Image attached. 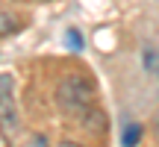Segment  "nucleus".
<instances>
[{
  "label": "nucleus",
  "instance_id": "nucleus-1",
  "mask_svg": "<svg viewBox=\"0 0 159 147\" xmlns=\"http://www.w3.org/2000/svg\"><path fill=\"white\" fill-rule=\"evenodd\" d=\"M97 88L85 74H65L56 82V91H53V103L62 115H71V118H80L83 112H89L94 106Z\"/></svg>",
  "mask_w": 159,
  "mask_h": 147
},
{
  "label": "nucleus",
  "instance_id": "nucleus-2",
  "mask_svg": "<svg viewBox=\"0 0 159 147\" xmlns=\"http://www.w3.org/2000/svg\"><path fill=\"white\" fill-rule=\"evenodd\" d=\"M21 132V115H18V100H15V79L12 74H0V138L6 147L15 144Z\"/></svg>",
  "mask_w": 159,
  "mask_h": 147
},
{
  "label": "nucleus",
  "instance_id": "nucleus-3",
  "mask_svg": "<svg viewBox=\"0 0 159 147\" xmlns=\"http://www.w3.org/2000/svg\"><path fill=\"white\" fill-rule=\"evenodd\" d=\"M80 124H83V130L94 132V136H103V132H106V115H103L97 106H91L89 112L80 115Z\"/></svg>",
  "mask_w": 159,
  "mask_h": 147
},
{
  "label": "nucleus",
  "instance_id": "nucleus-4",
  "mask_svg": "<svg viewBox=\"0 0 159 147\" xmlns=\"http://www.w3.org/2000/svg\"><path fill=\"white\" fill-rule=\"evenodd\" d=\"M18 29H21V18H18L9 6L0 3V38H9V35H15Z\"/></svg>",
  "mask_w": 159,
  "mask_h": 147
},
{
  "label": "nucleus",
  "instance_id": "nucleus-5",
  "mask_svg": "<svg viewBox=\"0 0 159 147\" xmlns=\"http://www.w3.org/2000/svg\"><path fill=\"white\" fill-rule=\"evenodd\" d=\"M139 141H142V127L139 124H127L124 136H121V147H136Z\"/></svg>",
  "mask_w": 159,
  "mask_h": 147
},
{
  "label": "nucleus",
  "instance_id": "nucleus-6",
  "mask_svg": "<svg viewBox=\"0 0 159 147\" xmlns=\"http://www.w3.org/2000/svg\"><path fill=\"white\" fill-rule=\"evenodd\" d=\"M65 41H68V47H71L74 53L83 50V35H80L77 29H68V33H65Z\"/></svg>",
  "mask_w": 159,
  "mask_h": 147
},
{
  "label": "nucleus",
  "instance_id": "nucleus-7",
  "mask_svg": "<svg viewBox=\"0 0 159 147\" xmlns=\"http://www.w3.org/2000/svg\"><path fill=\"white\" fill-rule=\"evenodd\" d=\"M27 147H50V144H47V136H41V132H33V136L27 138Z\"/></svg>",
  "mask_w": 159,
  "mask_h": 147
},
{
  "label": "nucleus",
  "instance_id": "nucleus-8",
  "mask_svg": "<svg viewBox=\"0 0 159 147\" xmlns=\"http://www.w3.org/2000/svg\"><path fill=\"white\" fill-rule=\"evenodd\" d=\"M56 147H83L80 141H74V138H62V141H59Z\"/></svg>",
  "mask_w": 159,
  "mask_h": 147
},
{
  "label": "nucleus",
  "instance_id": "nucleus-9",
  "mask_svg": "<svg viewBox=\"0 0 159 147\" xmlns=\"http://www.w3.org/2000/svg\"><path fill=\"white\" fill-rule=\"evenodd\" d=\"M156 74H159V59H156Z\"/></svg>",
  "mask_w": 159,
  "mask_h": 147
}]
</instances>
